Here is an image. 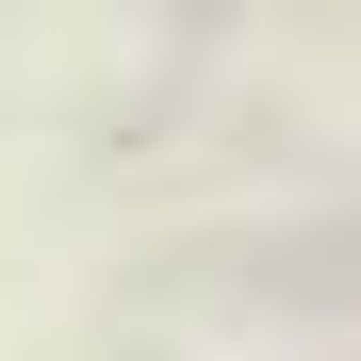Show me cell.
I'll return each instance as SVG.
<instances>
[]
</instances>
